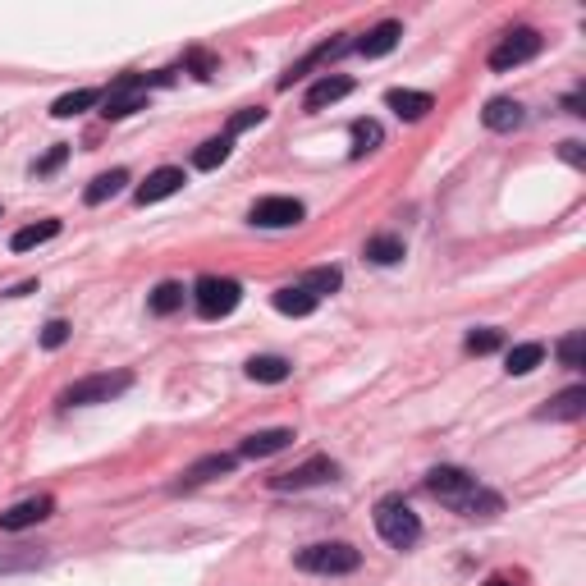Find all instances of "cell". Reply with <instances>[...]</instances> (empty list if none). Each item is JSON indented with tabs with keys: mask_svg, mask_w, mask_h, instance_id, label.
<instances>
[{
	"mask_svg": "<svg viewBox=\"0 0 586 586\" xmlns=\"http://www.w3.org/2000/svg\"><path fill=\"white\" fill-rule=\"evenodd\" d=\"M293 564L303 573H321V577H344V573H358L362 554L344 541H316V545H303L293 554Z\"/></svg>",
	"mask_w": 586,
	"mask_h": 586,
	"instance_id": "cell-1",
	"label": "cell"
},
{
	"mask_svg": "<svg viewBox=\"0 0 586 586\" xmlns=\"http://www.w3.org/2000/svg\"><path fill=\"white\" fill-rule=\"evenodd\" d=\"M376 532H380V541L394 545V550H413L417 536H422V522H417V513L408 509L399 495H385V500L376 504Z\"/></svg>",
	"mask_w": 586,
	"mask_h": 586,
	"instance_id": "cell-2",
	"label": "cell"
},
{
	"mask_svg": "<svg viewBox=\"0 0 586 586\" xmlns=\"http://www.w3.org/2000/svg\"><path fill=\"white\" fill-rule=\"evenodd\" d=\"M193 298H197V312L207 316V321H220V316H229L234 307H239L243 284L229 280V275H202L197 289H193Z\"/></svg>",
	"mask_w": 586,
	"mask_h": 586,
	"instance_id": "cell-3",
	"label": "cell"
},
{
	"mask_svg": "<svg viewBox=\"0 0 586 586\" xmlns=\"http://www.w3.org/2000/svg\"><path fill=\"white\" fill-rule=\"evenodd\" d=\"M170 74H161V78H147V74H124L120 83H110V92L101 101H106V120H124V115H133V110H142V101H147V87L152 83H165Z\"/></svg>",
	"mask_w": 586,
	"mask_h": 586,
	"instance_id": "cell-4",
	"label": "cell"
},
{
	"mask_svg": "<svg viewBox=\"0 0 586 586\" xmlns=\"http://www.w3.org/2000/svg\"><path fill=\"white\" fill-rule=\"evenodd\" d=\"M129 385H133L129 371H115V376H110V371H101V376H83V380H74V385L65 390V403H69V408H87V403H110L115 394L129 390Z\"/></svg>",
	"mask_w": 586,
	"mask_h": 586,
	"instance_id": "cell-5",
	"label": "cell"
},
{
	"mask_svg": "<svg viewBox=\"0 0 586 586\" xmlns=\"http://www.w3.org/2000/svg\"><path fill=\"white\" fill-rule=\"evenodd\" d=\"M536 55H541V33H536V28H513V33H504V42L490 51V69L509 74V69L527 65Z\"/></svg>",
	"mask_w": 586,
	"mask_h": 586,
	"instance_id": "cell-6",
	"label": "cell"
},
{
	"mask_svg": "<svg viewBox=\"0 0 586 586\" xmlns=\"http://www.w3.org/2000/svg\"><path fill=\"white\" fill-rule=\"evenodd\" d=\"M481 481L472 477V472H463V467H435V472H426V490H431L435 500H445V504H463L472 490H477Z\"/></svg>",
	"mask_w": 586,
	"mask_h": 586,
	"instance_id": "cell-7",
	"label": "cell"
},
{
	"mask_svg": "<svg viewBox=\"0 0 586 586\" xmlns=\"http://www.w3.org/2000/svg\"><path fill=\"white\" fill-rule=\"evenodd\" d=\"M335 477H339L335 458H307L303 467L271 477V490H307V486H326V481H335Z\"/></svg>",
	"mask_w": 586,
	"mask_h": 586,
	"instance_id": "cell-8",
	"label": "cell"
},
{
	"mask_svg": "<svg viewBox=\"0 0 586 586\" xmlns=\"http://www.w3.org/2000/svg\"><path fill=\"white\" fill-rule=\"evenodd\" d=\"M303 216L307 211L298 197H261L257 207H252V225H261V229H289Z\"/></svg>",
	"mask_w": 586,
	"mask_h": 586,
	"instance_id": "cell-9",
	"label": "cell"
},
{
	"mask_svg": "<svg viewBox=\"0 0 586 586\" xmlns=\"http://www.w3.org/2000/svg\"><path fill=\"white\" fill-rule=\"evenodd\" d=\"M385 106H390L399 120L417 124V120H426V115L435 110V97L431 92H413V87H390V92H385Z\"/></svg>",
	"mask_w": 586,
	"mask_h": 586,
	"instance_id": "cell-10",
	"label": "cell"
},
{
	"mask_svg": "<svg viewBox=\"0 0 586 586\" xmlns=\"http://www.w3.org/2000/svg\"><path fill=\"white\" fill-rule=\"evenodd\" d=\"M179 188H184V170H179V165H161V170L147 174V184H142L133 197H138V207H152V202H165V197H174Z\"/></svg>",
	"mask_w": 586,
	"mask_h": 586,
	"instance_id": "cell-11",
	"label": "cell"
},
{
	"mask_svg": "<svg viewBox=\"0 0 586 586\" xmlns=\"http://www.w3.org/2000/svg\"><path fill=\"white\" fill-rule=\"evenodd\" d=\"M55 509L51 495H37V500H23L14 504V509L0 513V532H23V527H33V522H46Z\"/></svg>",
	"mask_w": 586,
	"mask_h": 586,
	"instance_id": "cell-12",
	"label": "cell"
},
{
	"mask_svg": "<svg viewBox=\"0 0 586 586\" xmlns=\"http://www.w3.org/2000/svg\"><path fill=\"white\" fill-rule=\"evenodd\" d=\"M293 445V431L289 426H271V431H252L248 440L239 445V458H271L280 454V449Z\"/></svg>",
	"mask_w": 586,
	"mask_h": 586,
	"instance_id": "cell-13",
	"label": "cell"
},
{
	"mask_svg": "<svg viewBox=\"0 0 586 586\" xmlns=\"http://www.w3.org/2000/svg\"><path fill=\"white\" fill-rule=\"evenodd\" d=\"M522 106L513 97H495V101H486V110H481V124H486L490 133H513V129H522Z\"/></svg>",
	"mask_w": 586,
	"mask_h": 586,
	"instance_id": "cell-14",
	"label": "cell"
},
{
	"mask_svg": "<svg viewBox=\"0 0 586 586\" xmlns=\"http://www.w3.org/2000/svg\"><path fill=\"white\" fill-rule=\"evenodd\" d=\"M348 92H353V78H344V74H335V78H316L312 87H307V97H303V106L307 110H326V106H335V101H344Z\"/></svg>",
	"mask_w": 586,
	"mask_h": 586,
	"instance_id": "cell-15",
	"label": "cell"
},
{
	"mask_svg": "<svg viewBox=\"0 0 586 586\" xmlns=\"http://www.w3.org/2000/svg\"><path fill=\"white\" fill-rule=\"evenodd\" d=\"M586 413V385H573V390L554 394L550 408H541V422H577Z\"/></svg>",
	"mask_w": 586,
	"mask_h": 586,
	"instance_id": "cell-16",
	"label": "cell"
},
{
	"mask_svg": "<svg viewBox=\"0 0 586 586\" xmlns=\"http://www.w3.org/2000/svg\"><path fill=\"white\" fill-rule=\"evenodd\" d=\"M234 463H239V454H207V458H197V463L184 472L179 490H184V486H202V481L225 477V472H234Z\"/></svg>",
	"mask_w": 586,
	"mask_h": 586,
	"instance_id": "cell-17",
	"label": "cell"
},
{
	"mask_svg": "<svg viewBox=\"0 0 586 586\" xmlns=\"http://www.w3.org/2000/svg\"><path fill=\"white\" fill-rule=\"evenodd\" d=\"M399 37H403V23L385 19V23H376V28H371V33L358 42V55H367V60H380V55H390L394 46H399Z\"/></svg>",
	"mask_w": 586,
	"mask_h": 586,
	"instance_id": "cell-18",
	"label": "cell"
},
{
	"mask_svg": "<svg viewBox=\"0 0 586 586\" xmlns=\"http://www.w3.org/2000/svg\"><path fill=\"white\" fill-rule=\"evenodd\" d=\"M316 303H321V298H312L303 284H284V289H275V312H284V316H312Z\"/></svg>",
	"mask_w": 586,
	"mask_h": 586,
	"instance_id": "cell-19",
	"label": "cell"
},
{
	"mask_svg": "<svg viewBox=\"0 0 586 586\" xmlns=\"http://www.w3.org/2000/svg\"><path fill=\"white\" fill-rule=\"evenodd\" d=\"M545 362V344H513L509 348V358H504V371H509V376H527V371H536Z\"/></svg>",
	"mask_w": 586,
	"mask_h": 586,
	"instance_id": "cell-20",
	"label": "cell"
},
{
	"mask_svg": "<svg viewBox=\"0 0 586 586\" xmlns=\"http://www.w3.org/2000/svg\"><path fill=\"white\" fill-rule=\"evenodd\" d=\"M97 101H101L97 87H78V92H65V97L55 101L51 115H55V120H74V115H83V110H87V106H97Z\"/></svg>",
	"mask_w": 586,
	"mask_h": 586,
	"instance_id": "cell-21",
	"label": "cell"
},
{
	"mask_svg": "<svg viewBox=\"0 0 586 586\" xmlns=\"http://www.w3.org/2000/svg\"><path fill=\"white\" fill-rule=\"evenodd\" d=\"M124 184H129V170H110V174H97V179H92V188H87V193H83V202H87V207H101V202H106V197H115Z\"/></svg>",
	"mask_w": 586,
	"mask_h": 586,
	"instance_id": "cell-22",
	"label": "cell"
},
{
	"mask_svg": "<svg viewBox=\"0 0 586 586\" xmlns=\"http://www.w3.org/2000/svg\"><path fill=\"white\" fill-rule=\"evenodd\" d=\"M367 261H376V266H394V261H403V239L399 234H371L367 239Z\"/></svg>",
	"mask_w": 586,
	"mask_h": 586,
	"instance_id": "cell-23",
	"label": "cell"
},
{
	"mask_svg": "<svg viewBox=\"0 0 586 586\" xmlns=\"http://www.w3.org/2000/svg\"><path fill=\"white\" fill-rule=\"evenodd\" d=\"M344 51H348V42H326V46H316V51L307 55V60H298V65H293L289 74L280 78V87H293V83H298V78H303L312 65H321V60H335V55H344Z\"/></svg>",
	"mask_w": 586,
	"mask_h": 586,
	"instance_id": "cell-24",
	"label": "cell"
},
{
	"mask_svg": "<svg viewBox=\"0 0 586 586\" xmlns=\"http://www.w3.org/2000/svg\"><path fill=\"white\" fill-rule=\"evenodd\" d=\"M248 376L261 380V385H280V380H289V362L275 358V353H261V358L248 362Z\"/></svg>",
	"mask_w": 586,
	"mask_h": 586,
	"instance_id": "cell-25",
	"label": "cell"
},
{
	"mask_svg": "<svg viewBox=\"0 0 586 586\" xmlns=\"http://www.w3.org/2000/svg\"><path fill=\"white\" fill-rule=\"evenodd\" d=\"M55 234H60V220H42V225H23L19 234L10 239V248H14V252H28V248H37V243H51Z\"/></svg>",
	"mask_w": 586,
	"mask_h": 586,
	"instance_id": "cell-26",
	"label": "cell"
},
{
	"mask_svg": "<svg viewBox=\"0 0 586 586\" xmlns=\"http://www.w3.org/2000/svg\"><path fill=\"white\" fill-rule=\"evenodd\" d=\"M229 152H234V138H207L193 152V165H197V170H216V165L229 161Z\"/></svg>",
	"mask_w": 586,
	"mask_h": 586,
	"instance_id": "cell-27",
	"label": "cell"
},
{
	"mask_svg": "<svg viewBox=\"0 0 586 586\" xmlns=\"http://www.w3.org/2000/svg\"><path fill=\"white\" fill-rule=\"evenodd\" d=\"M147 307H152L156 316L179 312V307H184V284H174V280L156 284V289H152V298H147Z\"/></svg>",
	"mask_w": 586,
	"mask_h": 586,
	"instance_id": "cell-28",
	"label": "cell"
},
{
	"mask_svg": "<svg viewBox=\"0 0 586 586\" xmlns=\"http://www.w3.org/2000/svg\"><path fill=\"white\" fill-rule=\"evenodd\" d=\"M385 142V129L376 120H353V156H367Z\"/></svg>",
	"mask_w": 586,
	"mask_h": 586,
	"instance_id": "cell-29",
	"label": "cell"
},
{
	"mask_svg": "<svg viewBox=\"0 0 586 586\" xmlns=\"http://www.w3.org/2000/svg\"><path fill=\"white\" fill-rule=\"evenodd\" d=\"M339 280H344V275H339L335 266H316V271H307V275H303V289L312 293V298H321V293H335V289H339Z\"/></svg>",
	"mask_w": 586,
	"mask_h": 586,
	"instance_id": "cell-30",
	"label": "cell"
},
{
	"mask_svg": "<svg viewBox=\"0 0 586 586\" xmlns=\"http://www.w3.org/2000/svg\"><path fill=\"white\" fill-rule=\"evenodd\" d=\"M559 362H564L568 371H582V362H586V335L582 330H573V335L559 339Z\"/></svg>",
	"mask_w": 586,
	"mask_h": 586,
	"instance_id": "cell-31",
	"label": "cell"
},
{
	"mask_svg": "<svg viewBox=\"0 0 586 586\" xmlns=\"http://www.w3.org/2000/svg\"><path fill=\"white\" fill-rule=\"evenodd\" d=\"M495 348H500V330H472V335H467V353H495Z\"/></svg>",
	"mask_w": 586,
	"mask_h": 586,
	"instance_id": "cell-32",
	"label": "cell"
},
{
	"mask_svg": "<svg viewBox=\"0 0 586 586\" xmlns=\"http://www.w3.org/2000/svg\"><path fill=\"white\" fill-rule=\"evenodd\" d=\"M261 120H266V110H261V106H252V110H239V115L229 120V133H225V138H234V133L252 129V124H261Z\"/></svg>",
	"mask_w": 586,
	"mask_h": 586,
	"instance_id": "cell-33",
	"label": "cell"
},
{
	"mask_svg": "<svg viewBox=\"0 0 586 586\" xmlns=\"http://www.w3.org/2000/svg\"><path fill=\"white\" fill-rule=\"evenodd\" d=\"M69 339V321H46L42 330V348H60Z\"/></svg>",
	"mask_w": 586,
	"mask_h": 586,
	"instance_id": "cell-34",
	"label": "cell"
},
{
	"mask_svg": "<svg viewBox=\"0 0 586 586\" xmlns=\"http://www.w3.org/2000/svg\"><path fill=\"white\" fill-rule=\"evenodd\" d=\"M65 156H69V147H51V152H46L42 161L33 165V174H51V170H60V165H65Z\"/></svg>",
	"mask_w": 586,
	"mask_h": 586,
	"instance_id": "cell-35",
	"label": "cell"
},
{
	"mask_svg": "<svg viewBox=\"0 0 586 586\" xmlns=\"http://www.w3.org/2000/svg\"><path fill=\"white\" fill-rule=\"evenodd\" d=\"M559 152H564V161H568V165H586V152H582V142H564V147H559Z\"/></svg>",
	"mask_w": 586,
	"mask_h": 586,
	"instance_id": "cell-36",
	"label": "cell"
},
{
	"mask_svg": "<svg viewBox=\"0 0 586 586\" xmlns=\"http://www.w3.org/2000/svg\"><path fill=\"white\" fill-rule=\"evenodd\" d=\"M564 106H568V115H586V110H582V97H577V92L564 101Z\"/></svg>",
	"mask_w": 586,
	"mask_h": 586,
	"instance_id": "cell-37",
	"label": "cell"
},
{
	"mask_svg": "<svg viewBox=\"0 0 586 586\" xmlns=\"http://www.w3.org/2000/svg\"><path fill=\"white\" fill-rule=\"evenodd\" d=\"M486 586H509V582H504V577H490V582Z\"/></svg>",
	"mask_w": 586,
	"mask_h": 586,
	"instance_id": "cell-38",
	"label": "cell"
}]
</instances>
